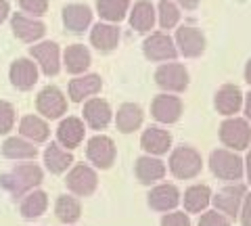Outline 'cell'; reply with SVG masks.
<instances>
[{
	"mask_svg": "<svg viewBox=\"0 0 251 226\" xmlns=\"http://www.w3.org/2000/svg\"><path fill=\"white\" fill-rule=\"evenodd\" d=\"M42 168L36 163H19L17 168H13L11 172L0 176V184L9 191L13 197H21L29 191H34L38 184L42 182Z\"/></svg>",
	"mask_w": 251,
	"mask_h": 226,
	"instance_id": "cell-1",
	"label": "cell"
},
{
	"mask_svg": "<svg viewBox=\"0 0 251 226\" xmlns=\"http://www.w3.org/2000/svg\"><path fill=\"white\" fill-rule=\"evenodd\" d=\"M170 172L174 174L178 180H191L197 178L203 170V157L195 147L180 145L170 153Z\"/></svg>",
	"mask_w": 251,
	"mask_h": 226,
	"instance_id": "cell-2",
	"label": "cell"
},
{
	"mask_svg": "<svg viewBox=\"0 0 251 226\" xmlns=\"http://www.w3.org/2000/svg\"><path fill=\"white\" fill-rule=\"evenodd\" d=\"M209 170L211 174L220 180L226 182H239L243 176H245V170H243V159L239 157L237 151L230 149H216L209 155Z\"/></svg>",
	"mask_w": 251,
	"mask_h": 226,
	"instance_id": "cell-3",
	"label": "cell"
},
{
	"mask_svg": "<svg viewBox=\"0 0 251 226\" xmlns=\"http://www.w3.org/2000/svg\"><path fill=\"white\" fill-rule=\"evenodd\" d=\"M220 140L230 151H245L251 145V124L245 118L232 115L220 124Z\"/></svg>",
	"mask_w": 251,
	"mask_h": 226,
	"instance_id": "cell-4",
	"label": "cell"
},
{
	"mask_svg": "<svg viewBox=\"0 0 251 226\" xmlns=\"http://www.w3.org/2000/svg\"><path fill=\"white\" fill-rule=\"evenodd\" d=\"M155 84L168 95H180L188 88L191 75H188V69L182 63L170 61V63L159 65V69L155 72Z\"/></svg>",
	"mask_w": 251,
	"mask_h": 226,
	"instance_id": "cell-5",
	"label": "cell"
},
{
	"mask_svg": "<svg viewBox=\"0 0 251 226\" xmlns=\"http://www.w3.org/2000/svg\"><path fill=\"white\" fill-rule=\"evenodd\" d=\"M143 52L149 61H155V63H170L178 57L174 38L166 32H151L145 42H143Z\"/></svg>",
	"mask_w": 251,
	"mask_h": 226,
	"instance_id": "cell-6",
	"label": "cell"
},
{
	"mask_svg": "<svg viewBox=\"0 0 251 226\" xmlns=\"http://www.w3.org/2000/svg\"><path fill=\"white\" fill-rule=\"evenodd\" d=\"M174 44H176L178 54H182L184 59H197L207 49V38L197 27L182 25V27L176 29Z\"/></svg>",
	"mask_w": 251,
	"mask_h": 226,
	"instance_id": "cell-7",
	"label": "cell"
},
{
	"mask_svg": "<svg viewBox=\"0 0 251 226\" xmlns=\"http://www.w3.org/2000/svg\"><path fill=\"white\" fill-rule=\"evenodd\" d=\"M247 193V186L241 184V182H232L228 186H224L220 193L211 195V203L218 209L220 214H224L226 218H239V209H241V203H243V197Z\"/></svg>",
	"mask_w": 251,
	"mask_h": 226,
	"instance_id": "cell-8",
	"label": "cell"
},
{
	"mask_svg": "<svg viewBox=\"0 0 251 226\" xmlns=\"http://www.w3.org/2000/svg\"><path fill=\"white\" fill-rule=\"evenodd\" d=\"M184 113V103L182 99L176 97V95H157L151 103V115L159 122V124H176Z\"/></svg>",
	"mask_w": 251,
	"mask_h": 226,
	"instance_id": "cell-9",
	"label": "cell"
},
{
	"mask_svg": "<svg viewBox=\"0 0 251 226\" xmlns=\"http://www.w3.org/2000/svg\"><path fill=\"white\" fill-rule=\"evenodd\" d=\"M65 184L74 195H77V197H90L99 186V176L90 166L77 163V166L72 168V172L67 174Z\"/></svg>",
	"mask_w": 251,
	"mask_h": 226,
	"instance_id": "cell-10",
	"label": "cell"
},
{
	"mask_svg": "<svg viewBox=\"0 0 251 226\" xmlns=\"http://www.w3.org/2000/svg\"><path fill=\"white\" fill-rule=\"evenodd\" d=\"M86 155L88 159L94 163L97 168L100 170H109L113 166L115 161V143L109 136H103V134H97L88 140V147H86Z\"/></svg>",
	"mask_w": 251,
	"mask_h": 226,
	"instance_id": "cell-11",
	"label": "cell"
},
{
	"mask_svg": "<svg viewBox=\"0 0 251 226\" xmlns=\"http://www.w3.org/2000/svg\"><path fill=\"white\" fill-rule=\"evenodd\" d=\"M243 99H245V95L241 92L237 84H224V86H220L216 92L214 107L220 115L232 118V115H237L243 109Z\"/></svg>",
	"mask_w": 251,
	"mask_h": 226,
	"instance_id": "cell-12",
	"label": "cell"
},
{
	"mask_svg": "<svg viewBox=\"0 0 251 226\" xmlns=\"http://www.w3.org/2000/svg\"><path fill=\"white\" fill-rule=\"evenodd\" d=\"M180 199H182V193L178 191L176 184H157L149 193V207L155 209V212H174V209L180 205Z\"/></svg>",
	"mask_w": 251,
	"mask_h": 226,
	"instance_id": "cell-13",
	"label": "cell"
},
{
	"mask_svg": "<svg viewBox=\"0 0 251 226\" xmlns=\"http://www.w3.org/2000/svg\"><path fill=\"white\" fill-rule=\"evenodd\" d=\"M36 107L44 118L57 120L67 111V99L57 86H46L36 99Z\"/></svg>",
	"mask_w": 251,
	"mask_h": 226,
	"instance_id": "cell-14",
	"label": "cell"
},
{
	"mask_svg": "<svg viewBox=\"0 0 251 226\" xmlns=\"http://www.w3.org/2000/svg\"><path fill=\"white\" fill-rule=\"evenodd\" d=\"M29 54L38 61L42 74L44 75H57L59 69H61V50H59V44L54 42H40V44H34L29 49Z\"/></svg>",
	"mask_w": 251,
	"mask_h": 226,
	"instance_id": "cell-15",
	"label": "cell"
},
{
	"mask_svg": "<svg viewBox=\"0 0 251 226\" xmlns=\"http://www.w3.org/2000/svg\"><path fill=\"white\" fill-rule=\"evenodd\" d=\"M11 27H13V34L23 42H36L46 34V25L40 19L29 17V15H23V13L13 15Z\"/></svg>",
	"mask_w": 251,
	"mask_h": 226,
	"instance_id": "cell-16",
	"label": "cell"
},
{
	"mask_svg": "<svg viewBox=\"0 0 251 226\" xmlns=\"http://www.w3.org/2000/svg\"><path fill=\"white\" fill-rule=\"evenodd\" d=\"M140 147L145 149L147 155H153V157L166 155L172 149V134L159 126H151L140 136Z\"/></svg>",
	"mask_w": 251,
	"mask_h": 226,
	"instance_id": "cell-17",
	"label": "cell"
},
{
	"mask_svg": "<svg viewBox=\"0 0 251 226\" xmlns=\"http://www.w3.org/2000/svg\"><path fill=\"white\" fill-rule=\"evenodd\" d=\"M168 174V168L159 157H153V155H143L136 161V178L138 182L143 184H155L163 180Z\"/></svg>",
	"mask_w": 251,
	"mask_h": 226,
	"instance_id": "cell-18",
	"label": "cell"
},
{
	"mask_svg": "<svg viewBox=\"0 0 251 226\" xmlns=\"http://www.w3.org/2000/svg\"><path fill=\"white\" fill-rule=\"evenodd\" d=\"M211 189L207 184H193L184 191L180 203H184L186 214H201L211 205Z\"/></svg>",
	"mask_w": 251,
	"mask_h": 226,
	"instance_id": "cell-19",
	"label": "cell"
},
{
	"mask_svg": "<svg viewBox=\"0 0 251 226\" xmlns=\"http://www.w3.org/2000/svg\"><path fill=\"white\" fill-rule=\"evenodd\" d=\"M157 23V11L153 2H149V0H138L134 2V6L130 9V25L136 29L140 34H147L151 32Z\"/></svg>",
	"mask_w": 251,
	"mask_h": 226,
	"instance_id": "cell-20",
	"label": "cell"
},
{
	"mask_svg": "<svg viewBox=\"0 0 251 226\" xmlns=\"http://www.w3.org/2000/svg\"><path fill=\"white\" fill-rule=\"evenodd\" d=\"M111 107L105 99H90L84 105V120L92 130H103L111 122Z\"/></svg>",
	"mask_w": 251,
	"mask_h": 226,
	"instance_id": "cell-21",
	"label": "cell"
},
{
	"mask_svg": "<svg viewBox=\"0 0 251 226\" xmlns=\"http://www.w3.org/2000/svg\"><path fill=\"white\" fill-rule=\"evenodd\" d=\"M11 82L19 90L34 88V84L38 82V65L29 59H17L11 65Z\"/></svg>",
	"mask_w": 251,
	"mask_h": 226,
	"instance_id": "cell-22",
	"label": "cell"
},
{
	"mask_svg": "<svg viewBox=\"0 0 251 226\" xmlns=\"http://www.w3.org/2000/svg\"><path fill=\"white\" fill-rule=\"evenodd\" d=\"M57 140L61 147H67V151L75 149L84 140V122L80 118H67L59 124Z\"/></svg>",
	"mask_w": 251,
	"mask_h": 226,
	"instance_id": "cell-23",
	"label": "cell"
},
{
	"mask_svg": "<svg viewBox=\"0 0 251 226\" xmlns=\"http://www.w3.org/2000/svg\"><path fill=\"white\" fill-rule=\"evenodd\" d=\"M100 88H103V80H100L97 74L80 75L69 82V97H72V100H75V103H80L84 99L99 95Z\"/></svg>",
	"mask_w": 251,
	"mask_h": 226,
	"instance_id": "cell-24",
	"label": "cell"
},
{
	"mask_svg": "<svg viewBox=\"0 0 251 226\" xmlns=\"http://www.w3.org/2000/svg\"><path fill=\"white\" fill-rule=\"evenodd\" d=\"M90 42L94 49L109 52L120 44V29L115 23H97L90 32Z\"/></svg>",
	"mask_w": 251,
	"mask_h": 226,
	"instance_id": "cell-25",
	"label": "cell"
},
{
	"mask_svg": "<svg viewBox=\"0 0 251 226\" xmlns=\"http://www.w3.org/2000/svg\"><path fill=\"white\" fill-rule=\"evenodd\" d=\"M63 23L69 32L80 34L92 23V11L86 4H67L63 9Z\"/></svg>",
	"mask_w": 251,
	"mask_h": 226,
	"instance_id": "cell-26",
	"label": "cell"
},
{
	"mask_svg": "<svg viewBox=\"0 0 251 226\" xmlns=\"http://www.w3.org/2000/svg\"><path fill=\"white\" fill-rule=\"evenodd\" d=\"M90 50L86 49L84 44H72V46H67L65 52H63V63H65V69L69 74H84L86 69L90 67Z\"/></svg>",
	"mask_w": 251,
	"mask_h": 226,
	"instance_id": "cell-27",
	"label": "cell"
},
{
	"mask_svg": "<svg viewBox=\"0 0 251 226\" xmlns=\"http://www.w3.org/2000/svg\"><path fill=\"white\" fill-rule=\"evenodd\" d=\"M143 118H145V113L138 105L124 103L120 109H117L115 126L120 132H124V134H130V132H134V130H138L140 126H143Z\"/></svg>",
	"mask_w": 251,
	"mask_h": 226,
	"instance_id": "cell-28",
	"label": "cell"
},
{
	"mask_svg": "<svg viewBox=\"0 0 251 226\" xmlns=\"http://www.w3.org/2000/svg\"><path fill=\"white\" fill-rule=\"evenodd\" d=\"M44 163H46V168H49V172L63 174L74 163V155H72V151L63 149L59 143H50L44 151Z\"/></svg>",
	"mask_w": 251,
	"mask_h": 226,
	"instance_id": "cell-29",
	"label": "cell"
},
{
	"mask_svg": "<svg viewBox=\"0 0 251 226\" xmlns=\"http://www.w3.org/2000/svg\"><path fill=\"white\" fill-rule=\"evenodd\" d=\"M19 132L21 136H25L31 143H44V140H49L50 134L49 124L42 118H38V115H25L19 124Z\"/></svg>",
	"mask_w": 251,
	"mask_h": 226,
	"instance_id": "cell-30",
	"label": "cell"
},
{
	"mask_svg": "<svg viewBox=\"0 0 251 226\" xmlns=\"http://www.w3.org/2000/svg\"><path fill=\"white\" fill-rule=\"evenodd\" d=\"M46 207H49V195L44 191H29L21 201V216L25 220H34L46 212Z\"/></svg>",
	"mask_w": 251,
	"mask_h": 226,
	"instance_id": "cell-31",
	"label": "cell"
},
{
	"mask_svg": "<svg viewBox=\"0 0 251 226\" xmlns=\"http://www.w3.org/2000/svg\"><path fill=\"white\" fill-rule=\"evenodd\" d=\"M132 0H97V11L107 23H120L130 13Z\"/></svg>",
	"mask_w": 251,
	"mask_h": 226,
	"instance_id": "cell-32",
	"label": "cell"
},
{
	"mask_svg": "<svg viewBox=\"0 0 251 226\" xmlns=\"http://www.w3.org/2000/svg\"><path fill=\"white\" fill-rule=\"evenodd\" d=\"M54 214H57V220L63 224H74L80 220L82 216V205L75 197H69V195H61L54 203Z\"/></svg>",
	"mask_w": 251,
	"mask_h": 226,
	"instance_id": "cell-33",
	"label": "cell"
},
{
	"mask_svg": "<svg viewBox=\"0 0 251 226\" xmlns=\"http://www.w3.org/2000/svg\"><path fill=\"white\" fill-rule=\"evenodd\" d=\"M2 153L9 159H34L38 155V149L34 147V143H27V140L15 136L2 145Z\"/></svg>",
	"mask_w": 251,
	"mask_h": 226,
	"instance_id": "cell-34",
	"label": "cell"
},
{
	"mask_svg": "<svg viewBox=\"0 0 251 226\" xmlns=\"http://www.w3.org/2000/svg\"><path fill=\"white\" fill-rule=\"evenodd\" d=\"M157 23H159L161 29H174L180 23V6L174 0H159L157 4Z\"/></svg>",
	"mask_w": 251,
	"mask_h": 226,
	"instance_id": "cell-35",
	"label": "cell"
},
{
	"mask_svg": "<svg viewBox=\"0 0 251 226\" xmlns=\"http://www.w3.org/2000/svg\"><path fill=\"white\" fill-rule=\"evenodd\" d=\"M199 226H232V222L218 209H205L199 218Z\"/></svg>",
	"mask_w": 251,
	"mask_h": 226,
	"instance_id": "cell-36",
	"label": "cell"
},
{
	"mask_svg": "<svg viewBox=\"0 0 251 226\" xmlns=\"http://www.w3.org/2000/svg\"><path fill=\"white\" fill-rule=\"evenodd\" d=\"M15 126V107L6 100H0V134H6Z\"/></svg>",
	"mask_w": 251,
	"mask_h": 226,
	"instance_id": "cell-37",
	"label": "cell"
},
{
	"mask_svg": "<svg viewBox=\"0 0 251 226\" xmlns=\"http://www.w3.org/2000/svg\"><path fill=\"white\" fill-rule=\"evenodd\" d=\"M19 6L29 13V17H42L49 11V0H19Z\"/></svg>",
	"mask_w": 251,
	"mask_h": 226,
	"instance_id": "cell-38",
	"label": "cell"
},
{
	"mask_svg": "<svg viewBox=\"0 0 251 226\" xmlns=\"http://www.w3.org/2000/svg\"><path fill=\"white\" fill-rule=\"evenodd\" d=\"M161 226H191V216H188L186 212H178V209H174V212L163 214Z\"/></svg>",
	"mask_w": 251,
	"mask_h": 226,
	"instance_id": "cell-39",
	"label": "cell"
},
{
	"mask_svg": "<svg viewBox=\"0 0 251 226\" xmlns=\"http://www.w3.org/2000/svg\"><path fill=\"white\" fill-rule=\"evenodd\" d=\"M239 220H241V226H251V191H247L245 197H243V203L239 209Z\"/></svg>",
	"mask_w": 251,
	"mask_h": 226,
	"instance_id": "cell-40",
	"label": "cell"
},
{
	"mask_svg": "<svg viewBox=\"0 0 251 226\" xmlns=\"http://www.w3.org/2000/svg\"><path fill=\"white\" fill-rule=\"evenodd\" d=\"M174 2L184 11H195L199 6V0H174Z\"/></svg>",
	"mask_w": 251,
	"mask_h": 226,
	"instance_id": "cell-41",
	"label": "cell"
},
{
	"mask_svg": "<svg viewBox=\"0 0 251 226\" xmlns=\"http://www.w3.org/2000/svg\"><path fill=\"white\" fill-rule=\"evenodd\" d=\"M243 111H245V120L251 124V92L243 99Z\"/></svg>",
	"mask_w": 251,
	"mask_h": 226,
	"instance_id": "cell-42",
	"label": "cell"
},
{
	"mask_svg": "<svg viewBox=\"0 0 251 226\" xmlns=\"http://www.w3.org/2000/svg\"><path fill=\"white\" fill-rule=\"evenodd\" d=\"M243 170H245V176H247V182L251 184V151L247 153V157L243 159Z\"/></svg>",
	"mask_w": 251,
	"mask_h": 226,
	"instance_id": "cell-43",
	"label": "cell"
},
{
	"mask_svg": "<svg viewBox=\"0 0 251 226\" xmlns=\"http://www.w3.org/2000/svg\"><path fill=\"white\" fill-rule=\"evenodd\" d=\"M9 13H11V6L6 0H0V23H2L6 17H9Z\"/></svg>",
	"mask_w": 251,
	"mask_h": 226,
	"instance_id": "cell-44",
	"label": "cell"
},
{
	"mask_svg": "<svg viewBox=\"0 0 251 226\" xmlns=\"http://www.w3.org/2000/svg\"><path fill=\"white\" fill-rule=\"evenodd\" d=\"M245 82L251 86V59L247 61V65H245Z\"/></svg>",
	"mask_w": 251,
	"mask_h": 226,
	"instance_id": "cell-45",
	"label": "cell"
}]
</instances>
